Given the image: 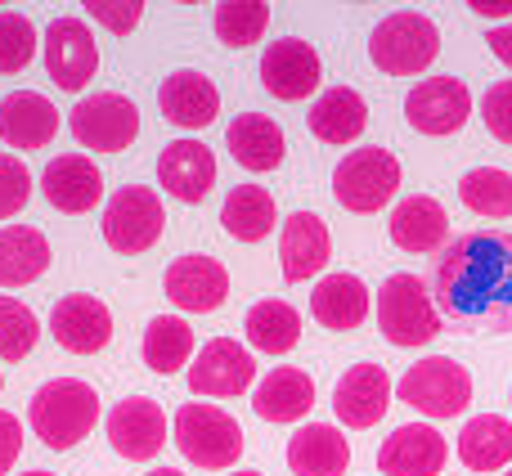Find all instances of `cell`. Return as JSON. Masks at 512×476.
<instances>
[{
  "label": "cell",
  "instance_id": "cell-1",
  "mask_svg": "<svg viewBox=\"0 0 512 476\" xmlns=\"http://www.w3.org/2000/svg\"><path fill=\"white\" fill-rule=\"evenodd\" d=\"M441 319L463 337L512 333V234L468 230L454 234L427 270Z\"/></svg>",
  "mask_w": 512,
  "mask_h": 476
},
{
  "label": "cell",
  "instance_id": "cell-2",
  "mask_svg": "<svg viewBox=\"0 0 512 476\" xmlns=\"http://www.w3.org/2000/svg\"><path fill=\"white\" fill-rule=\"evenodd\" d=\"M27 423L41 436L45 450H72L81 445L99 423V396L90 382L81 378H54L27 405Z\"/></svg>",
  "mask_w": 512,
  "mask_h": 476
},
{
  "label": "cell",
  "instance_id": "cell-3",
  "mask_svg": "<svg viewBox=\"0 0 512 476\" xmlns=\"http://www.w3.org/2000/svg\"><path fill=\"white\" fill-rule=\"evenodd\" d=\"M176 445L194 468L203 472H230L243 459V427L239 418H230L221 405H207V400H189L176 409Z\"/></svg>",
  "mask_w": 512,
  "mask_h": 476
},
{
  "label": "cell",
  "instance_id": "cell-4",
  "mask_svg": "<svg viewBox=\"0 0 512 476\" xmlns=\"http://www.w3.org/2000/svg\"><path fill=\"white\" fill-rule=\"evenodd\" d=\"M441 54V32L427 14L418 9H400L387 14L369 36V59L378 63L387 77H418L423 68H432V59Z\"/></svg>",
  "mask_w": 512,
  "mask_h": 476
},
{
  "label": "cell",
  "instance_id": "cell-5",
  "mask_svg": "<svg viewBox=\"0 0 512 476\" xmlns=\"http://www.w3.org/2000/svg\"><path fill=\"white\" fill-rule=\"evenodd\" d=\"M396 189H400V162L382 144L351 149L333 171V198L346 212H360V216L382 212L396 198Z\"/></svg>",
  "mask_w": 512,
  "mask_h": 476
},
{
  "label": "cell",
  "instance_id": "cell-6",
  "mask_svg": "<svg viewBox=\"0 0 512 476\" xmlns=\"http://www.w3.org/2000/svg\"><path fill=\"white\" fill-rule=\"evenodd\" d=\"M378 328L391 346H427L441 333V310H436L427 283L418 274H391L378 292Z\"/></svg>",
  "mask_w": 512,
  "mask_h": 476
},
{
  "label": "cell",
  "instance_id": "cell-7",
  "mask_svg": "<svg viewBox=\"0 0 512 476\" xmlns=\"http://www.w3.org/2000/svg\"><path fill=\"white\" fill-rule=\"evenodd\" d=\"M396 396L427 418H459L472 405V373L463 364H454L450 355H432V360H418L400 378Z\"/></svg>",
  "mask_w": 512,
  "mask_h": 476
},
{
  "label": "cell",
  "instance_id": "cell-8",
  "mask_svg": "<svg viewBox=\"0 0 512 476\" xmlns=\"http://www.w3.org/2000/svg\"><path fill=\"white\" fill-rule=\"evenodd\" d=\"M104 243L122 256H140L167 230V212L162 198L149 185H122L104 207Z\"/></svg>",
  "mask_w": 512,
  "mask_h": 476
},
{
  "label": "cell",
  "instance_id": "cell-9",
  "mask_svg": "<svg viewBox=\"0 0 512 476\" xmlns=\"http://www.w3.org/2000/svg\"><path fill=\"white\" fill-rule=\"evenodd\" d=\"M68 126L77 135V144L95 153H126L140 135V108L131 104L117 90H99V95H86L72 104Z\"/></svg>",
  "mask_w": 512,
  "mask_h": 476
},
{
  "label": "cell",
  "instance_id": "cell-10",
  "mask_svg": "<svg viewBox=\"0 0 512 476\" xmlns=\"http://www.w3.org/2000/svg\"><path fill=\"white\" fill-rule=\"evenodd\" d=\"M256 378V360L248 346H239L234 337H212L189 364V391L203 400H230L243 396Z\"/></svg>",
  "mask_w": 512,
  "mask_h": 476
},
{
  "label": "cell",
  "instance_id": "cell-11",
  "mask_svg": "<svg viewBox=\"0 0 512 476\" xmlns=\"http://www.w3.org/2000/svg\"><path fill=\"white\" fill-rule=\"evenodd\" d=\"M45 72L59 90H86V81L99 72V45L86 18H54L45 27Z\"/></svg>",
  "mask_w": 512,
  "mask_h": 476
},
{
  "label": "cell",
  "instance_id": "cell-12",
  "mask_svg": "<svg viewBox=\"0 0 512 476\" xmlns=\"http://www.w3.org/2000/svg\"><path fill=\"white\" fill-rule=\"evenodd\" d=\"M324 81V63H319V50L301 36H283V41H270L261 54V86L270 90L283 104H297V99H310V90H319Z\"/></svg>",
  "mask_w": 512,
  "mask_h": 476
},
{
  "label": "cell",
  "instance_id": "cell-13",
  "mask_svg": "<svg viewBox=\"0 0 512 476\" xmlns=\"http://www.w3.org/2000/svg\"><path fill=\"white\" fill-rule=\"evenodd\" d=\"M472 90L459 77H427L405 95V117L423 135H454L468 126Z\"/></svg>",
  "mask_w": 512,
  "mask_h": 476
},
{
  "label": "cell",
  "instance_id": "cell-14",
  "mask_svg": "<svg viewBox=\"0 0 512 476\" xmlns=\"http://www.w3.org/2000/svg\"><path fill=\"white\" fill-rule=\"evenodd\" d=\"M50 333L63 351L95 355L113 342V310H108L95 292H68V297H59L50 310Z\"/></svg>",
  "mask_w": 512,
  "mask_h": 476
},
{
  "label": "cell",
  "instance_id": "cell-15",
  "mask_svg": "<svg viewBox=\"0 0 512 476\" xmlns=\"http://www.w3.org/2000/svg\"><path fill=\"white\" fill-rule=\"evenodd\" d=\"M162 288H167V297L176 301L180 310H189V315H212V310H221L225 297H230V270H225L216 256L189 252L167 265Z\"/></svg>",
  "mask_w": 512,
  "mask_h": 476
},
{
  "label": "cell",
  "instance_id": "cell-16",
  "mask_svg": "<svg viewBox=\"0 0 512 476\" xmlns=\"http://www.w3.org/2000/svg\"><path fill=\"white\" fill-rule=\"evenodd\" d=\"M108 445L131 463L158 459L162 445H167V414H162L158 400L131 396L108 409Z\"/></svg>",
  "mask_w": 512,
  "mask_h": 476
},
{
  "label": "cell",
  "instance_id": "cell-17",
  "mask_svg": "<svg viewBox=\"0 0 512 476\" xmlns=\"http://www.w3.org/2000/svg\"><path fill=\"white\" fill-rule=\"evenodd\" d=\"M391 409V378L382 364H351L333 387V414L342 418L351 432L378 427Z\"/></svg>",
  "mask_w": 512,
  "mask_h": 476
},
{
  "label": "cell",
  "instance_id": "cell-18",
  "mask_svg": "<svg viewBox=\"0 0 512 476\" xmlns=\"http://www.w3.org/2000/svg\"><path fill=\"white\" fill-rule=\"evenodd\" d=\"M41 194L54 212H68V216L95 212V203L104 198V171L86 153H59L41 171Z\"/></svg>",
  "mask_w": 512,
  "mask_h": 476
},
{
  "label": "cell",
  "instance_id": "cell-19",
  "mask_svg": "<svg viewBox=\"0 0 512 476\" xmlns=\"http://www.w3.org/2000/svg\"><path fill=\"white\" fill-rule=\"evenodd\" d=\"M450 459V445L432 423H405L382 441L378 468L387 476H436Z\"/></svg>",
  "mask_w": 512,
  "mask_h": 476
},
{
  "label": "cell",
  "instance_id": "cell-20",
  "mask_svg": "<svg viewBox=\"0 0 512 476\" xmlns=\"http://www.w3.org/2000/svg\"><path fill=\"white\" fill-rule=\"evenodd\" d=\"M158 180L176 203H203L216 185V153L203 140H171L158 153Z\"/></svg>",
  "mask_w": 512,
  "mask_h": 476
},
{
  "label": "cell",
  "instance_id": "cell-21",
  "mask_svg": "<svg viewBox=\"0 0 512 476\" xmlns=\"http://www.w3.org/2000/svg\"><path fill=\"white\" fill-rule=\"evenodd\" d=\"M158 108L180 131H203V126H212L216 113H221V90L198 68H180L158 86Z\"/></svg>",
  "mask_w": 512,
  "mask_h": 476
},
{
  "label": "cell",
  "instance_id": "cell-22",
  "mask_svg": "<svg viewBox=\"0 0 512 476\" xmlns=\"http://www.w3.org/2000/svg\"><path fill=\"white\" fill-rule=\"evenodd\" d=\"M333 256V234H328L324 216L315 212H297L283 221L279 234V265L288 283H306L310 274H319Z\"/></svg>",
  "mask_w": 512,
  "mask_h": 476
},
{
  "label": "cell",
  "instance_id": "cell-23",
  "mask_svg": "<svg viewBox=\"0 0 512 476\" xmlns=\"http://www.w3.org/2000/svg\"><path fill=\"white\" fill-rule=\"evenodd\" d=\"M59 135V108L41 90H14L0 99V140L9 149H45Z\"/></svg>",
  "mask_w": 512,
  "mask_h": 476
},
{
  "label": "cell",
  "instance_id": "cell-24",
  "mask_svg": "<svg viewBox=\"0 0 512 476\" xmlns=\"http://www.w3.org/2000/svg\"><path fill=\"white\" fill-rule=\"evenodd\" d=\"M387 230H391V243H396L400 252L427 256V252H441V247L450 243V216H445V207L436 203V198L409 194L396 203Z\"/></svg>",
  "mask_w": 512,
  "mask_h": 476
},
{
  "label": "cell",
  "instance_id": "cell-25",
  "mask_svg": "<svg viewBox=\"0 0 512 476\" xmlns=\"http://www.w3.org/2000/svg\"><path fill=\"white\" fill-rule=\"evenodd\" d=\"M288 468L297 476H346L351 441L333 423H306L288 441Z\"/></svg>",
  "mask_w": 512,
  "mask_h": 476
},
{
  "label": "cell",
  "instance_id": "cell-26",
  "mask_svg": "<svg viewBox=\"0 0 512 476\" xmlns=\"http://www.w3.org/2000/svg\"><path fill=\"white\" fill-rule=\"evenodd\" d=\"M306 126H310V135L324 144H351V140H360L364 126H369V104H364V95L355 86H328L324 95L310 104Z\"/></svg>",
  "mask_w": 512,
  "mask_h": 476
},
{
  "label": "cell",
  "instance_id": "cell-27",
  "mask_svg": "<svg viewBox=\"0 0 512 476\" xmlns=\"http://www.w3.org/2000/svg\"><path fill=\"white\" fill-rule=\"evenodd\" d=\"M315 405V378L306 369H270L261 382H256V396H252V409L256 418L265 423H297V418L310 414Z\"/></svg>",
  "mask_w": 512,
  "mask_h": 476
},
{
  "label": "cell",
  "instance_id": "cell-28",
  "mask_svg": "<svg viewBox=\"0 0 512 476\" xmlns=\"http://www.w3.org/2000/svg\"><path fill=\"white\" fill-rule=\"evenodd\" d=\"M225 144H230L234 162L243 171H274L283 162V153H288L283 126L265 113H239L225 126Z\"/></svg>",
  "mask_w": 512,
  "mask_h": 476
},
{
  "label": "cell",
  "instance_id": "cell-29",
  "mask_svg": "<svg viewBox=\"0 0 512 476\" xmlns=\"http://www.w3.org/2000/svg\"><path fill=\"white\" fill-rule=\"evenodd\" d=\"M310 315L319 319L333 333H346V328H360L369 319V288H364L360 274H324L319 288L310 292Z\"/></svg>",
  "mask_w": 512,
  "mask_h": 476
},
{
  "label": "cell",
  "instance_id": "cell-30",
  "mask_svg": "<svg viewBox=\"0 0 512 476\" xmlns=\"http://www.w3.org/2000/svg\"><path fill=\"white\" fill-rule=\"evenodd\" d=\"M50 270V238L36 225H0V288H23Z\"/></svg>",
  "mask_w": 512,
  "mask_h": 476
},
{
  "label": "cell",
  "instance_id": "cell-31",
  "mask_svg": "<svg viewBox=\"0 0 512 476\" xmlns=\"http://www.w3.org/2000/svg\"><path fill=\"white\" fill-rule=\"evenodd\" d=\"M274 221H279V212H274V194L265 185H234L230 194H225L221 225H225V234L239 238V243H261V238H270Z\"/></svg>",
  "mask_w": 512,
  "mask_h": 476
},
{
  "label": "cell",
  "instance_id": "cell-32",
  "mask_svg": "<svg viewBox=\"0 0 512 476\" xmlns=\"http://www.w3.org/2000/svg\"><path fill=\"white\" fill-rule=\"evenodd\" d=\"M459 459L472 472H499L512 463V423L499 414H477L459 432Z\"/></svg>",
  "mask_w": 512,
  "mask_h": 476
},
{
  "label": "cell",
  "instance_id": "cell-33",
  "mask_svg": "<svg viewBox=\"0 0 512 476\" xmlns=\"http://www.w3.org/2000/svg\"><path fill=\"white\" fill-rule=\"evenodd\" d=\"M243 333H248V342L256 346V351L288 355L292 346L301 342V315L283 297H265V301H256V306L248 310Z\"/></svg>",
  "mask_w": 512,
  "mask_h": 476
},
{
  "label": "cell",
  "instance_id": "cell-34",
  "mask_svg": "<svg viewBox=\"0 0 512 476\" xmlns=\"http://www.w3.org/2000/svg\"><path fill=\"white\" fill-rule=\"evenodd\" d=\"M189 360H194V328L180 315L149 319V328H144V364H149L153 373H162V378H171V373H180Z\"/></svg>",
  "mask_w": 512,
  "mask_h": 476
},
{
  "label": "cell",
  "instance_id": "cell-35",
  "mask_svg": "<svg viewBox=\"0 0 512 476\" xmlns=\"http://www.w3.org/2000/svg\"><path fill=\"white\" fill-rule=\"evenodd\" d=\"M459 198L468 212L490 216V221L512 216V176L499 167H472L468 176L459 180Z\"/></svg>",
  "mask_w": 512,
  "mask_h": 476
},
{
  "label": "cell",
  "instance_id": "cell-36",
  "mask_svg": "<svg viewBox=\"0 0 512 476\" xmlns=\"http://www.w3.org/2000/svg\"><path fill=\"white\" fill-rule=\"evenodd\" d=\"M212 27L230 50H248L270 27V5H261V0H225V5H216Z\"/></svg>",
  "mask_w": 512,
  "mask_h": 476
},
{
  "label": "cell",
  "instance_id": "cell-37",
  "mask_svg": "<svg viewBox=\"0 0 512 476\" xmlns=\"http://www.w3.org/2000/svg\"><path fill=\"white\" fill-rule=\"evenodd\" d=\"M36 337H41V319L32 306H23L18 297H0V360H23L36 351Z\"/></svg>",
  "mask_w": 512,
  "mask_h": 476
},
{
  "label": "cell",
  "instance_id": "cell-38",
  "mask_svg": "<svg viewBox=\"0 0 512 476\" xmlns=\"http://www.w3.org/2000/svg\"><path fill=\"white\" fill-rule=\"evenodd\" d=\"M36 54V27L27 14L0 9V77H14L32 63Z\"/></svg>",
  "mask_w": 512,
  "mask_h": 476
},
{
  "label": "cell",
  "instance_id": "cell-39",
  "mask_svg": "<svg viewBox=\"0 0 512 476\" xmlns=\"http://www.w3.org/2000/svg\"><path fill=\"white\" fill-rule=\"evenodd\" d=\"M27 198H32V171L23 167V158L0 153V221L23 212Z\"/></svg>",
  "mask_w": 512,
  "mask_h": 476
},
{
  "label": "cell",
  "instance_id": "cell-40",
  "mask_svg": "<svg viewBox=\"0 0 512 476\" xmlns=\"http://www.w3.org/2000/svg\"><path fill=\"white\" fill-rule=\"evenodd\" d=\"M481 122H486V131L495 135L499 144H512V77L495 81V86L486 90V99H481Z\"/></svg>",
  "mask_w": 512,
  "mask_h": 476
},
{
  "label": "cell",
  "instance_id": "cell-41",
  "mask_svg": "<svg viewBox=\"0 0 512 476\" xmlns=\"http://www.w3.org/2000/svg\"><path fill=\"white\" fill-rule=\"evenodd\" d=\"M86 14L95 18L99 27H108L113 36H131L144 18V5L140 0H90Z\"/></svg>",
  "mask_w": 512,
  "mask_h": 476
},
{
  "label": "cell",
  "instance_id": "cell-42",
  "mask_svg": "<svg viewBox=\"0 0 512 476\" xmlns=\"http://www.w3.org/2000/svg\"><path fill=\"white\" fill-rule=\"evenodd\" d=\"M18 454H23V423L9 409H0V476L14 472Z\"/></svg>",
  "mask_w": 512,
  "mask_h": 476
},
{
  "label": "cell",
  "instance_id": "cell-43",
  "mask_svg": "<svg viewBox=\"0 0 512 476\" xmlns=\"http://www.w3.org/2000/svg\"><path fill=\"white\" fill-rule=\"evenodd\" d=\"M490 54H495V59H504L508 68H512V23H504V27H490Z\"/></svg>",
  "mask_w": 512,
  "mask_h": 476
},
{
  "label": "cell",
  "instance_id": "cell-44",
  "mask_svg": "<svg viewBox=\"0 0 512 476\" xmlns=\"http://www.w3.org/2000/svg\"><path fill=\"white\" fill-rule=\"evenodd\" d=\"M468 9L481 18H512V0H468Z\"/></svg>",
  "mask_w": 512,
  "mask_h": 476
},
{
  "label": "cell",
  "instance_id": "cell-45",
  "mask_svg": "<svg viewBox=\"0 0 512 476\" xmlns=\"http://www.w3.org/2000/svg\"><path fill=\"white\" fill-rule=\"evenodd\" d=\"M149 476H185V472H176V468H158V472H149Z\"/></svg>",
  "mask_w": 512,
  "mask_h": 476
},
{
  "label": "cell",
  "instance_id": "cell-46",
  "mask_svg": "<svg viewBox=\"0 0 512 476\" xmlns=\"http://www.w3.org/2000/svg\"><path fill=\"white\" fill-rule=\"evenodd\" d=\"M18 476H54V472H18Z\"/></svg>",
  "mask_w": 512,
  "mask_h": 476
},
{
  "label": "cell",
  "instance_id": "cell-47",
  "mask_svg": "<svg viewBox=\"0 0 512 476\" xmlns=\"http://www.w3.org/2000/svg\"><path fill=\"white\" fill-rule=\"evenodd\" d=\"M230 476H265V472H230Z\"/></svg>",
  "mask_w": 512,
  "mask_h": 476
},
{
  "label": "cell",
  "instance_id": "cell-48",
  "mask_svg": "<svg viewBox=\"0 0 512 476\" xmlns=\"http://www.w3.org/2000/svg\"><path fill=\"white\" fill-rule=\"evenodd\" d=\"M0 387H5V378H0Z\"/></svg>",
  "mask_w": 512,
  "mask_h": 476
},
{
  "label": "cell",
  "instance_id": "cell-49",
  "mask_svg": "<svg viewBox=\"0 0 512 476\" xmlns=\"http://www.w3.org/2000/svg\"><path fill=\"white\" fill-rule=\"evenodd\" d=\"M504 476H512V472H504Z\"/></svg>",
  "mask_w": 512,
  "mask_h": 476
}]
</instances>
